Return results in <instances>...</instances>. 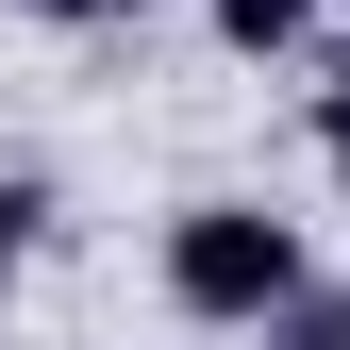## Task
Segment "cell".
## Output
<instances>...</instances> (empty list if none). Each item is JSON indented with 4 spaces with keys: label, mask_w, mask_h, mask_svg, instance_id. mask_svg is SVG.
Instances as JSON below:
<instances>
[{
    "label": "cell",
    "mask_w": 350,
    "mask_h": 350,
    "mask_svg": "<svg viewBox=\"0 0 350 350\" xmlns=\"http://www.w3.org/2000/svg\"><path fill=\"white\" fill-rule=\"evenodd\" d=\"M51 17H134V0H51Z\"/></svg>",
    "instance_id": "6"
},
{
    "label": "cell",
    "mask_w": 350,
    "mask_h": 350,
    "mask_svg": "<svg viewBox=\"0 0 350 350\" xmlns=\"http://www.w3.org/2000/svg\"><path fill=\"white\" fill-rule=\"evenodd\" d=\"M334 17H350V0H334Z\"/></svg>",
    "instance_id": "7"
},
{
    "label": "cell",
    "mask_w": 350,
    "mask_h": 350,
    "mask_svg": "<svg viewBox=\"0 0 350 350\" xmlns=\"http://www.w3.org/2000/svg\"><path fill=\"white\" fill-rule=\"evenodd\" d=\"M300 284H317L300 267V217H267V200H184L167 217V300L200 334H267Z\"/></svg>",
    "instance_id": "1"
},
{
    "label": "cell",
    "mask_w": 350,
    "mask_h": 350,
    "mask_svg": "<svg viewBox=\"0 0 350 350\" xmlns=\"http://www.w3.org/2000/svg\"><path fill=\"white\" fill-rule=\"evenodd\" d=\"M267 350H350V300H317V284H300L284 317H267Z\"/></svg>",
    "instance_id": "3"
},
{
    "label": "cell",
    "mask_w": 350,
    "mask_h": 350,
    "mask_svg": "<svg viewBox=\"0 0 350 350\" xmlns=\"http://www.w3.org/2000/svg\"><path fill=\"white\" fill-rule=\"evenodd\" d=\"M317 167H334V184H350V67L317 83Z\"/></svg>",
    "instance_id": "5"
},
{
    "label": "cell",
    "mask_w": 350,
    "mask_h": 350,
    "mask_svg": "<svg viewBox=\"0 0 350 350\" xmlns=\"http://www.w3.org/2000/svg\"><path fill=\"white\" fill-rule=\"evenodd\" d=\"M317 17H334V0H217V51H234V67H267V51H300Z\"/></svg>",
    "instance_id": "2"
},
{
    "label": "cell",
    "mask_w": 350,
    "mask_h": 350,
    "mask_svg": "<svg viewBox=\"0 0 350 350\" xmlns=\"http://www.w3.org/2000/svg\"><path fill=\"white\" fill-rule=\"evenodd\" d=\"M33 217H51V200H33L17 167H0V284H17V250H33Z\"/></svg>",
    "instance_id": "4"
}]
</instances>
